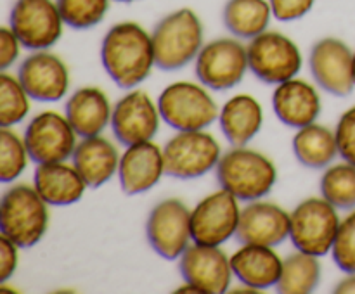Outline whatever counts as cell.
<instances>
[{
  "mask_svg": "<svg viewBox=\"0 0 355 294\" xmlns=\"http://www.w3.org/2000/svg\"><path fill=\"white\" fill-rule=\"evenodd\" d=\"M101 61L120 89H134L156 66L151 35L132 21L114 24L101 45Z\"/></svg>",
  "mask_w": 355,
  "mask_h": 294,
  "instance_id": "obj_1",
  "label": "cell"
},
{
  "mask_svg": "<svg viewBox=\"0 0 355 294\" xmlns=\"http://www.w3.org/2000/svg\"><path fill=\"white\" fill-rule=\"evenodd\" d=\"M217 180L222 189L239 201H259L272 190L277 180L276 166L253 149L234 147L217 165Z\"/></svg>",
  "mask_w": 355,
  "mask_h": 294,
  "instance_id": "obj_2",
  "label": "cell"
},
{
  "mask_svg": "<svg viewBox=\"0 0 355 294\" xmlns=\"http://www.w3.org/2000/svg\"><path fill=\"white\" fill-rule=\"evenodd\" d=\"M156 66L175 71L198 57L203 48V26L191 9H179L156 24L151 35Z\"/></svg>",
  "mask_w": 355,
  "mask_h": 294,
  "instance_id": "obj_3",
  "label": "cell"
},
{
  "mask_svg": "<svg viewBox=\"0 0 355 294\" xmlns=\"http://www.w3.org/2000/svg\"><path fill=\"white\" fill-rule=\"evenodd\" d=\"M47 225V203L35 187L21 183L6 190L0 206L2 235L19 248H33L45 235Z\"/></svg>",
  "mask_w": 355,
  "mask_h": 294,
  "instance_id": "obj_4",
  "label": "cell"
},
{
  "mask_svg": "<svg viewBox=\"0 0 355 294\" xmlns=\"http://www.w3.org/2000/svg\"><path fill=\"white\" fill-rule=\"evenodd\" d=\"M338 208L324 197H311L298 204L291 213L290 239L297 251L314 256L328 255L340 228Z\"/></svg>",
  "mask_w": 355,
  "mask_h": 294,
  "instance_id": "obj_5",
  "label": "cell"
},
{
  "mask_svg": "<svg viewBox=\"0 0 355 294\" xmlns=\"http://www.w3.org/2000/svg\"><path fill=\"white\" fill-rule=\"evenodd\" d=\"M162 120L177 131L205 130L218 116L215 100L203 86L177 82L166 86L158 99Z\"/></svg>",
  "mask_w": 355,
  "mask_h": 294,
  "instance_id": "obj_6",
  "label": "cell"
},
{
  "mask_svg": "<svg viewBox=\"0 0 355 294\" xmlns=\"http://www.w3.org/2000/svg\"><path fill=\"white\" fill-rule=\"evenodd\" d=\"M220 145L203 130L179 131L163 147L165 175L191 180L207 175L220 161Z\"/></svg>",
  "mask_w": 355,
  "mask_h": 294,
  "instance_id": "obj_7",
  "label": "cell"
},
{
  "mask_svg": "<svg viewBox=\"0 0 355 294\" xmlns=\"http://www.w3.org/2000/svg\"><path fill=\"white\" fill-rule=\"evenodd\" d=\"M248 68L260 82L279 85L293 80L302 69V54L297 44L277 31H263L246 47Z\"/></svg>",
  "mask_w": 355,
  "mask_h": 294,
  "instance_id": "obj_8",
  "label": "cell"
},
{
  "mask_svg": "<svg viewBox=\"0 0 355 294\" xmlns=\"http://www.w3.org/2000/svg\"><path fill=\"white\" fill-rule=\"evenodd\" d=\"M248 69V50L236 38H217L200 50L194 64L198 80L211 90L239 85Z\"/></svg>",
  "mask_w": 355,
  "mask_h": 294,
  "instance_id": "obj_9",
  "label": "cell"
},
{
  "mask_svg": "<svg viewBox=\"0 0 355 294\" xmlns=\"http://www.w3.org/2000/svg\"><path fill=\"white\" fill-rule=\"evenodd\" d=\"M58 3L52 0H16L10 10V30L30 50H47L62 35Z\"/></svg>",
  "mask_w": 355,
  "mask_h": 294,
  "instance_id": "obj_10",
  "label": "cell"
},
{
  "mask_svg": "<svg viewBox=\"0 0 355 294\" xmlns=\"http://www.w3.org/2000/svg\"><path fill=\"white\" fill-rule=\"evenodd\" d=\"M24 145L30 159L37 165L62 163L73 158L76 149V131L68 118L54 111H44L28 123L24 130Z\"/></svg>",
  "mask_w": 355,
  "mask_h": 294,
  "instance_id": "obj_11",
  "label": "cell"
},
{
  "mask_svg": "<svg viewBox=\"0 0 355 294\" xmlns=\"http://www.w3.org/2000/svg\"><path fill=\"white\" fill-rule=\"evenodd\" d=\"M146 234L151 248L162 258H180L193 239L191 211L179 199L162 201L149 213Z\"/></svg>",
  "mask_w": 355,
  "mask_h": 294,
  "instance_id": "obj_12",
  "label": "cell"
},
{
  "mask_svg": "<svg viewBox=\"0 0 355 294\" xmlns=\"http://www.w3.org/2000/svg\"><path fill=\"white\" fill-rule=\"evenodd\" d=\"M238 201L225 189L201 199L191 211L193 241L203 246H220L236 235L241 217Z\"/></svg>",
  "mask_w": 355,
  "mask_h": 294,
  "instance_id": "obj_13",
  "label": "cell"
},
{
  "mask_svg": "<svg viewBox=\"0 0 355 294\" xmlns=\"http://www.w3.org/2000/svg\"><path fill=\"white\" fill-rule=\"evenodd\" d=\"M311 71L318 85L333 95L345 97L352 93L354 80V52L345 42L338 38H322L312 47Z\"/></svg>",
  "mask_w": 355,
  "mask_h": 294,
  "instance_id": "obj_14",
  "label": "cell"
},
{
  "mask_svg": "<svg viewBox=\"0 0 355 294\" xmlns=\"http://www.w3.org/2000/svg\"><path fill=\"white\" fill-rule=\"evenodd\" d=\"M158 106L142 90H134L121 97L111 113V128L114 137L123 145L151 140L159 128Z\"/></svg>",
  "mask_w": 355,
  "mask_h": 294,
  "instance_id": "obj_15",
  "label": "cell"
},
{
  "mask_svg": "<svg viewBox=\"0 0 355 294\" xmlns=\"http://www.w3.org/2000/svg\"><path fill=\"white\" fill-rule=\"evenodd\" d=\"M180 275L187 284L200 287L205 294H222L232 279L231 258L218 246H189L180 256Z\"/></svg>",
  "mask_w": 355,
  "mask_h": 294,
  "instance_id": "obj_16",
  "label": "cell"
},
{
  "mask_svg": "<svg viewBox=\"0 0 355 294\" xmlns=\"http://www.w3.org/2000/svg\"><path fill=\"white\" fill-rule=\"evenodd\" d=\"M17 80L28 95L42 102H55L69 89V73L66 64L47 50H37L28 55L19 66Z\"/></svg>",
  "mask_w": 355,
  "mask_h": 294,
  "instance_id": "obj_17",
  "label": "cell"
},
{
  "mask_svg": "<svg viewBox=\"0 0 355 294\" xmlns=\"http://www.w3.org/2000/svg\"><path fill=\"white\" fill-rule=\"evenodd\" d=\"M291 214L277 204L252 201L239 217L236 239L239 244L279 246L290 237Z\"/></svg>",
  "mask_w": 355,
  "mask_h": 294,
  "instance_id": "obj_18",
  "label": "cell"
},
{
  "mask_svg": "<svg viewBox=\"0 0 355 294\" xmlns=\"http://www.w3.org/2000/svg\"><path fill=\"white\" fill-rule=\"evenodd\" d=\"M165 175L163 149L151 140L128 145L120 158L118 176L121 189L128 196L148 192Z\"/></svg>",
  "mask_w": 355,
  "mask_h": 294,
  "instance_id": "obj_19",
  "label": "cell"
},
{
  "mask_svg": "<svg viewBox=\"0 0 355 294\" xmlns=\"http://www.w3.org/2000/svg\"><path fill=\"white\" fill-rule=\"evenodd\" d=\"M272 106L281 123L291 128H304L315 123L321 114V97L311 83L293 78L277 85Z\"/></svg>",
  "mask_w": 355,
  "mask_h": 294,
  "instance_id": "obj_20",
  "label": "cell"
},
{
  "mask_svg": "<svg viewBox=\"0 0 355 294\" xmlns=\"http://www.w3.org/2000/svg\"><path fill=\"white\" fill-rule=\"evenodd\" d=\"M231 266L239 282L257 291L276 286L283 273V259L270 246L241 244L231 256Z\"/></svg>",
  "mask_w": 355,
  "mask_h": 294,
  "instance_id": "obj_21",
  "label": "cell"
},
{
  "mask_svg": "<svg viewBox=\"0 0 355 294\" xmlns=\"http://www.w3.org/2000/svg\"><path fill=\"white\" fill-rule=\"evenodd\" d=\"M35 189L51 206H69L78 203L85 194V180L75 166L62 163L38 165L33 175Z\"/></svg>",
  "mask_w": 355,
  "mask_h": 294,
  "instance_id": "obj_22",
  "label": "cell"
},
{
  "mask_svg": "<svg viewBox=\"0 0 355 294\" xmlns=\"http://www.w3.org/2000/svg\"><path fill=\"white\" fill-rule=\"evenodd\" d=\"M66 118L82 138L97 137L111 121V106L106 93L94 86L73 92L66 102Z\"/></svg>",
  "mask_w": 355,
  "mask_h": 294,
  "instance_id": "obj_23",
  "label": "cell"
},
{
  "mask_svg": "<svg viewBox=\"0 0 355 294\" xmlns=\"http://www.w3.org/2000/svg\"><path fill=\"white\" fill-rule=\"evenodd\" d=\"M73 166L78 169L87 185L97 189L118 172L120 156L116 147L106 138L99 135L87 137L76 145L73 152Z\"/></svg>",
  "mask_w": 355,
  "mask_h": 294,
  "instance_id": "obj_24",
  "label": "cell"
},
{
  "mask_svg": "<svg viewBox=\"0 0 355 294\" xmlns=\"http://www.w3.org/2000/svg\"><path fill=\"white\" fill-rule=\"evenodd\" d=\"M218 121L225 138L234 147H243L262 128V106L252 95H236L224 104Z\"/></svg>",
  "mask_w": 355,
  "mask_h": 294,
  "instance_id": "obj_25",
  "label": "cell"
},
{
  "mask_svg": "<svg viewBox=\"0 0 355 294\" xmlns=\"http://www.w3.org/2000/svg\"><path fill=\"white\" fill-rule=\"evenodd\" d=\"M293 152L298 161L307 168H324L340 154L335 131L315 123L298 128L293 137Z\"/></svg>",
  "mask_w": 355,
  "mask_h": 294,
  "instance_id": "obj_26",
  "label": "cell"
},
{
  "mask_svg": "<svg viewBox=\"0 0 355 294\" xmlns=\"http://www.w3.org/2000/svg\"><path fill=\"white\" fill-rule=\"evenodd\" d=\"M272 9L267 0H229L222 12L225 28L234 37L252 38L259 37L269 26Z\"/></svg>",
  "mask_w": 355,
  "mask_h": 294,
  "instance_id": "obj_27",
  "label": "cell"
},
{
  "mask_svg": "<svg viewBox=\"0 0 355 294\" xmlns=\"http://www.w3.org/2000/svg\"><path fill=\"white\" fill-rule=\"evenodd\" d=\"M321 280V263L318 256L295 252L283 259V273L276 289L283 294H309L315 291Z\"/></svg>",
  "mask_w": 355,
  "mask_h": 294,
  "instance_id": "obj_28",
  "label": "cell"
},
{
  "mask_svg": "<svg viewBox=\"0 0 355 294\" xmlns=\"http://www.w3.org/2000/svg\"><path fill=\"white\" fill-rule=\"evenodd\" d=\"M321 194L338 210H354L355 166L345 161L326 169L321 178Z\"/></svg>",
  "mask_w": 355,
  "mask_h": 294,
  "instance_id": "obj_29",
  "label": "cell"
},
{
  "mask_svg": "<svg viewBox=\"0 0 355 294\" xmlns=\"http://www.w3.org/2000/svg\"><path fill=\"white\" fill-rule=\"evenodd\" d=\"M19 80L2 73L0 75V125L2 128L21 123L30 113V100Z\"/></svg>",
  "mask_w": 355,
  "mask_h": 294,
  "instance_id": "obj_30",
  "label": "cell"
},
{
  "mask_svg": "<svg viewBox=\"0 0 355 294\" xmlns=\"http://www.w3.org/2000/svg\"><path fill=\"white\" fill-rule=\"evenodd\" d=\"M62 21L73 30H89L104 19L110 0H55Z\"/></svg>",
  "mask_w": 355,
  "mask_h": 294,
  "instance_id": "obj_31",
  "label": "cell"
},
{
  "mask_svg": "<svg viewBox=\"0 0 355 294\" xmlns=\"http://www.w3.org/2000/svg\"><path fill=\"white\" fill-rule=\"evenodd\" d=\"M30 154L24 140H21L9 128L0 130V180L3 183L14 182L26 168Z\"/></svg>",
  "mask_w": 355,
  "mask_h": 294,
  "instance_id": "obj_32",
  "label": "cell"
},
{
  "mask_svg": "<svg viewBox=\"0 0 355 294\" xmlns=\"http://www.w3.org/2000/svg\"><path fill=\"white\" fill-rule=\"evenodd\" d=\"M331 251L333 259L340 270L345 273H355V211L340 221Z\"/></svg>",
  "mask_w": 355,
  "mask_h": 294,
  "instance_id": "obj_33",
  "label": "cell"
},
{
  "mask_svg": "<svg viewBox=\"0 0 355 294\" xmlns=\"http://www.w3.org/2000/svg\"><path fill=\"white\" fill-rule=\"evenodd\" d=\"M335 135L340 156L355 166V106L342 114Z\"/></svg>",
  "mask_w": 355,
  "mask_h": 294,
  "instance_id": "obj_34",
  "label": "cell"
},
{
  "mask_svg": "<svg viewBox=\"0 0 355 294\" xmlns=\"http://www.w3.org/2000/svg\"><path fill=\"white\" fill-rule=\"evenodd\" d=\"M315 0H269L272 16L277 21H297L311 12Z\"/></svg>",
  "mask_w": 355,
  "mask_h": 294,
  "instance_id": "obj_35",
  "label": "cell"
},
{
  "mask_svg": "<svg viewBox=\"0 0 355 294\" xmlns=\"http://www.w3.org/2000/svg\"><path fill=\"white\" fill-rule=\"evenodd\" d=\"M21 42L10 28L0 30V68L7 69L19 57Z\"/></svg>",
  "mask_w": 355,
  "mask_h": 294,
  "instance_id": "obj_36",
  "label": "cell"
},
{
  "mask_svg": "<svg viewBox=\"0 0 355 294\" xmlns=\"http://www.w3.org/2000/svg\"><path fill=\"white\" fill-rule=\"evenodd\" d=\"M17 248L6 235L0 237V282H7L17 268Z\"/></svg>",
  "mask_w": 355,
  "mask_h": 294,
  "instance_id": "obj_37",
  "label": "cell"
},
{
  "mask_svg": "<svg viewBox=\"0 0 355 294\" xmlns=\"http://www.w3.org/2000/svg\"><path fill=\"white\" fill-rule=\"evenodd\" d=\"M335 293H355V273H349V277L338 282Z\"/></svg>",
  "mask_w": 355,
  "mask_h": 294,
  "instance_id": "obj_38",
  "label": "cell"
},
{
  "mask_svg": "<svg viewBox=\"0 0 355 294\" xmlns=\"http://www.w3.org/2000/svg\"><path fill=\"white\" fill-rule=\"evenodd\" d=\"M116 2H125V3H128V2H135V0H116Z\"/></svg>",
  "mask_w": 355,
  "mask_h": 294,
  "instance_id": "obj_39",
  "label": "cell"
},
{
  "mask_svg": "<svg viewBox=\"0 0 355 294\" xmlns=\"http://www.w3.org/2000/svg\"><path fill=\"white\" fill-rule=\"evenodd\" d=\"M354 80H355V52H354Z\"/></svg>",
  "mask_w": 355,
  "mask_h": 294,
  "instance_id": "obj_40",
  "label": "cell"
}]
</instances>
